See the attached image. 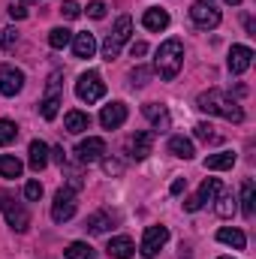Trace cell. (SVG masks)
<instances>
[{"instance_id": "6da1fadb", "label": "cell", "mask_w": 256, "mask_h": 259, "mask_svg": "<svg viewBox=\"0 0 256 259\" xmlns=\"http://www.w3.org/2000/svg\"><path fill=\"white\" fill-rule=\"evenodd\" d=\"M196 106H199L202 112L217 115V118H226V121H232V124H241V121H244V109L238 106V100H232L226 91H217V88L199 94Z\"/></svg>"}, {"instance_id": "7a4b0ae2", "label": "cell", "mask_w": 256, "mask_h": 259, "mask_svg": "<svg viewBox=\"0 0 256 259\" xmlns=\"http://www.w3.org/2000/svg\"><path fill=\"white\" fill-rule=\"evenodd\" d=\"M184 64V42L181 39H166L160 49H157V58H154V72H160L163 81H172Z\"/></svg>"}, {"instance_id": "3957f363", "label": "cell", "mask_w": 256, "mask_h": 259, "mask_svg": "<svg viewBox=\"0 0 256 259\" xmlns=\"http://www.w3.org/2000/svg\"><path fill=\"white\" fill-rule=\"evenodd\" d=\"M0 211H3L6 223H9L15 232H27V229H30V214H27V208H24L12 193H6V190H0Z\"/></svg>"}, {"instance_id": "277c9868", "label": "cell", "mask_w": 256, "mask_h": 259, "mask_svg": "<svg viewBox=\"0 0 256 259\" xmlns=\"http://www.w3.org/2000/svg\"><path fill=\"white\" fill-rule=\"evenodd\" d=\"M75 97L81 100V103H100L103 97H106V81H103V75L97 72V69H88V72H81L78 75V81H75Z\"/></svg>"}, {"instance_id": "5b68a950", "label": "cell", "mask_w": 256, "mask_h": 259, "mask_svg": "<svg viewBox=\"0 0 256 259\" xmlns=\"http://www.w3.org/2000/svg\"><path fill=\"white\" fill-rule=\"evenodd\" d=\"M190 18L196 27H202V30H214L217 24H220V9L211 3V0H196L190 6Z\"/></svg>"}, {"instance_id": "8992f818", "label": "cell", "mask_w": 256, "mask_h": 259, "mask_svg": "<svg viewBox=\"0 0 256 259\" xmlns=\"http://www.w3.org/2000/svg\"><path fill=\"white\" fill-rule=\"evenodd\" d=\"M61 103H64V97H61V75H52L49 78V88H46V97L39 103V115L46 121H55L58 112H61Z\"/></svg>"}, {"instance_id": "52a82bcc", "label": "cell", "mask_w": 256, "mask_h": 259, "mask_svg": "<svg viewBox=\"0 0 256 259\" xmlns=\"http://www.w3.org/2000/svg\"><path fill=\"white\" fill-rule=\"evenodd\" d=\"M169 241V229L166 226H148L145 229V235H142V244H139V253L145 259H154L160 250H163V244Z\"/></svg>"}, {"instance_id": "ba28073f", "label": "cell", "mask_w": 256, "mask_h": 259, "mask_svg": "<svg viewBox=\"0 0 256 259\" xmlns=\"http://www.w3.org/2000/svg\"><path fill=\"white\" fill-rule=\"evenodd\" d=\"M75 208H78V202H75V190L61 187V190L55 193V202H52V220H55V223H66V220L75 214Z\"/></svg>"}, {"instance_id": "9c48e42d", "label": "cell", "mask_w": 256, "mask_h": 259, "mask_svg": "<svg viewBox=\"0 0 256 259\" xmlns=\"http://www.w3.org/2000/svg\"><path fill=\"white\" fill-rule=\"evenodd\" d=\"M217 193H220V178H205L202 187H199V193L190 196V199L184 202V211H199L205 202H214Z\"/></svg>"}, {"instance_id": "30bf717a", "label": "cell", "mask_w": 256, "mask_h": 259, "mask_svg": "<svg viewBox=\"0 0 256 259\" xmlns=\"http://www.w3.org/2000/svg\"><path fill=\"white\" fill-rule=\"evenodd\" d=\"M75 154H78L81 163H97V160H103V154H106V142H103L100 136H88L84 142H78Z\"/></svg>"}, {"instance_id": "8fae6325", "label": "cell", "mask_w": 256, "mask_h": 259, "mask_svg": "<svg viewBox=\"0 0 256 259\" xmlns=\"http://www.w3.org/2000/svg\"><path fill=\"white\" fill-rule=\"evenodd\" d=\"M24 88V72L15 66H0V94L3 97H15Z\"/></svg>"}, {"instance_id": "7c38bea8", "label": "cell", "mask_w": 256, "mask_h": 259, "mask_svg": "<svg viewBox=\"0 0 256 259\" xmlns=\"http://www.w3.org/2000/svg\"><path fill=\"white\" fill-rule=\"evenodd\" d=\"M253 64V49H247V46H232V52H229V72L232 75H241V72H247Z\"/></svg>"}, {"instance_id": "4fadbf2b", "label": "cell", "mask_w": 256, "mask_h": 259, "mask_svg": "<svg viewBox=\"0 0 256 259\" xmlns=\"http://www.w3.org/2000/svg\"><path fill=\"white\" fill-rule=\"evenodd\" d=\"M124 121H127V106H124V103H112V106H103V112H100V124H103L106 130L124 127Z\"/></svg>"}, {"instance_id": "5bb4252c", "label": "cell", "mask_w": 256, "mask_h": 259, "mask_svg": "<svg viewBox=\"0 0 256 259\" xmlns=\"http://www.w3.org/2000/svg\"><path fill=\"white\" fill-rule=\"evenodd\" d=\"M151 151H154V133L151 130H142L130 139V157L133 160H145Z\"/></svg>"}, {"instance_id": "9a60e30c", "label": "cell", "mask_w": 256, "mask_h": 259, "mask_svg": "<svg viewBox=\"0 0 256 259\" xmlns=\"http://www.w3.org/2000/svg\"><path fill=\"white\" fill-rule=\"evenodd\" d=\"M142 115L154 124V130H160V133H166L169 124H172V118H169L166 106H160V103H145V106H142Z\"/></svg>"}, {"instance_id": "2e32d148", "label": "cell", "mask_w": 256, "mask_h": 259, "mask_svg": "<svg viewBox=\"0 0 256 259\" xmlns=\"http://www.w3.org/2000/svg\"><path fill=\"white\" fill-rule=\"evenodd\" d=\"M27 166L33 172H42L49 166V145L46 142H39V139L30 142V148H27Z\"/></svg>"}, {"instance_id": "e0dca14e", "label": "cell", "mask_w": 256, "mask_h": 259, "mask_svg": "<svg viewBox=\"0 0 256 259\" xmlns=\"http://www.w3.org/2000/svg\"><path fill=\"white\" fill-rule=\"evenodd\" d=\"M142 24H145L148 30L160 33V30H166V27H169V12H166V9H160V6H151V9H145Z\"/></svg>"}, {"instance_id": "ac0fdd59", "label": "cell", "mask_w": 256, "mask_h": 259, "mask_svg": "<svg viewBox=\"0 0 256 259\" xmlns=\"http://www.w3.org/2000/svg\"><path fill=\"white\" fill-rule=\"evenodd\" d=\"M94 52H97V39H94V33L81 30V33L72 36V55H75V58H94Z\"/></svg>"}, {"instance_id": "d6986e66", "label": "cell", "mask_w": 256, "mask_h": 259, "mask_svg": "<svg viewBox=\"0 0 256 259\" xmlns=\"http://www.w3.org/2000/svg\"><path fill=\"white\" fill-rule=\"evenodd\" d=\"M112 223H115V214H109V211H97V214H91V217H88L84 229H88L91 235H103V232H109V229H112Z\"/></svg>"}, {"instance_id": "ffe728a7", "label": "cell", "mask_w": 256, "mask_h": 259, "mask_svg": "<svg viewBox=\"0 0 256 259\" xmlns=\"http://www.w3.org/2000/svg\"><path fill=\"white\" fill-rule=\"evenodd\" d=\"M106 253H109L112 259H133L136 247H133V241H130L127 235H118V238H112V241H109Z\"/></svg>"}, {"instance_id": "44dd1931", "label": "cell", "mask_w": 256, "mask_h": 259, "mask_svg": "<svg viewBox=\"0 0 256 259\" xmlns=\"http://www.w3.org/2000/svg\"><path fill=\"white\" fill-rule=\"evenodd\" d=\"M217 241H220V244H229V247H235V250H244V247H247V235H244L241 229H229V226H223V229L217 232Z\"/></svg>"}, {"instance_id": "7402d4cb", "label": "cell", "mask_w": 256, "mask_h": 259, "mask_svg": "<svg viewBox=\"0 0 256 259\" xmlns=\"http://www.w3.org/2000/svg\"><path fill=\"white\" fill-rule=\"evenodd\" d=\"M232 166H235V154L232 151H220V154L205 157V169H211V172H223V169H232Z\"/></svg>"}, {"instance_id": "603a6c76", "label": "cell", "mask_w": 256, "mask_h": 259, "mask_svg": "<svg viewBox=\"0 0 256 259\" xmlns=\"http://www.w3.org/2000/svg\"><path fill=\"white\" fill-rule=\"evenodd\" d=\"M66 133H84V130L91 127V115H84V112H78V109H72V112H66Z\"/></svg>"}, {"instance_id": "cb8c5ba5", "label": "cell", "mask_w": 256, "mask_h": 259, "mask_svg": "<svg viewBox=\"0 0 256 259\" xmlns=\"http://www.w3.org/2000/svg\"><path fill=\"white\" fill-rule=\"evenodd\" d=\"M169 154H172V157H181V160H190L196 151H193L190 139H184V136H172V139H169Z\"/></svg>"}, {"instance_id": "d4e9b609", "label": "cell", "mask_w": 256, "mask_h": 259, "mask_svg": "<svg viewBox=\"0 0 256 259\" xmlns=\"http://www.w3.org/2000/svg\"><path fill=\"white\" fill-rule=\"evenodd\" d=\"M241 211H244V217H253L256 211V184L250 178L241 184Z\"/></svg>"}, {"instance_id": "484cf974", "label": "cell", "mask_w": 256, "mask_h": 259, "mask_svg": "<svg viewBox=\"0 0 256 259\" xmlns=\"http://www.w3.org/2000/svg\"><path fill=\"white\" fill-rule=\"evenodd\" d=\"M64 256L66 259H97V250L91 244H84V241H72L64 250Z\"/></svg>"}, {"instance_id": "4316f807", "label": "cell", "mask_w": 256, "mask_h": 259, "mask_svg": "<svg viewBox=\"0 0 256 259\" xmlns=\"http://www.w3.org/2000/svg\"><path fill=\"white\" fill-rule=\"evenodd\" d=\"M112 36L124 46V42H130V36H133V18L130 15H121L118 21H115V30H112Z\"/></svg>"}, {"instance_id": "83f0119b", "label": "cell", "mask_w": 256, "mask_h": 259, "mask_svg": "<svg viewBox=\"0 0 256 259\" xmlns=\"http://www.w3.org/2000/svg\"><path fill=\"white\" fill-rule=\"evenodd\" d=\"M214 199H217V205H214L217 217H232L235 214V196L232 193H220V196H214Z\"/></svg>"}, {"instance_id": "f1b7e54d", "label": "cell", "mask_w": 256, "mask_h": 259, "mask_svg": "<svg viewBox=\"0 0 256 259\" xmlns=\"http://www.w3.org/2000/svg\"><path fill=\"white\" fill-rule=\"evenodd\" d=\"M18 175H21V163L15 157L0 154V178H18Z\"/></svg>"}, {"instance_id": "f546056e", "label": "cell", "mask_w": 256, "mask_h": 259, "mask_svg": "<svg viewBox=\"0 0 256 259\" xmlns=\"http://www.w3.org/2000/svg\"><path fill=\"white\" fill-rule=\"evenodd\" d=\"M69 42H72V30H66V27L49 30V46H52V49H66Z\"/></svg>"}, {"instance_id": "4dcf8cb0", "label": "cell", "mask_w": 256, "mask_h": 259, "mask_svg": "<svg viewBox=\"0 0 256 259\" xmlns=\"http://www.w3.org/2000/svg\"><path fill=\"white\" fill-rule=\"evenodd\" d=\"M18 139V127L12 124V121H6V118H0V148H6V145H12Z\"/></svg>"}, {"instance_id": "1f68e13d", "label": "cell", "mask_w": 256, "mask_h": 259, "mask_svg": "<svg viewBox=\"0 0 256 259\" xmlns=\"http://www.w3.org/2000/svg\"><path fill=\"white\" fill-rule=\"evenodd\" d=\"M118 55H121V42L109 33V36H106V42H103V58H106V61H115Z\"/></svg>"}, {"instance_id": "d6a6232c", "label": "cell", "mask_w": 256, "mask_h": 259, "mask_svg": "<svg viewBox=\"0 0 256 259\" xmlns=\"http://www.w3.org/2000/svg\"><path fill=\"white\" fill-rule=\"evenodd\" d=\"M151 72H154V69H148V66H136V69L130 72V78H133V84H136V88H145V84H148V78H151Z\"/></svg>"}, {"instance_id": "836d02e7", "label": "cell", "mask_w": 256, "mask_h": 259, "mask_svg": "<svg viewBox=\"0 0 256 259\" xmlns=\"http://www.w3.org/2000/svg\"><path fill=\"white\" fill-rule=\"evenodd\" d=\"M196 139H202V142H220V136L214 133V127L211 124H196Z\"/></svg>"}, {"instance_id": "e575fe53", "label": "cell", "mask_w": 256, "mask_h": 259, "mask_svg": "<svg viewBox=\"0 0 256 259\" xmlns=\"http://www.w3.org/2000/svg\"><path fill=\"white\" fill-rule=\"evenodd\" d=\"M18 46V30L15 27H6L3 30V52H12Z\"/></svg>"}, {"instance_id": "d590c367", "label": "cell", "mask_w": 256, "mask_h": 259, "mask_svg": "<svg viewBox=\"0 0 256 259\" xmlns=\"http://www.w3.org/2000/svg\"><path fill=\"white\" fill-rule=\"evenodd\" d=\"M61 15L72 21V18H78V15H81V9H78V3H75V0H64V3H61Z\"/></svg>"}, {"instance_id": "8d00e7d4", "label": "cell", "mask_w": 256, "mask_h": 259, "mask_svg": "<svg viewBox=\"0 0 256 259\" xmlns=\"http://www.w3.org/2000/svg\"><path fill=\"white\" fill-rule=\"evenodd\" d=\"M88 15L97 18V21L106 18V3H103V0H91V3H88Z\"/></svg>"}, {"instance_id": "74e56055", "label": "cell", "mask_w": 256, "mask_h": 259, "mask_svg": "<svg viewBox=\"0 0 256 259\" xmlns=\"http://www.w3.org/2000/svg\"><path fill=\"white\" fill-rule=\"evenodd\" d=\"M103 172H106V175H121V172H124V163H121V160L106 157V160H103Z\"/></svg>"}, {"instance_id": "f35d334b", "label": "cell", "mask_w": 256, "mask_h": 259, "mask_svg": "<svg viewBox=\"0 0 256 259\" xmlns=\"http://www.w3.org/2000/svg\"><path fill=\"white\" fill-rule=\"evenodd\" d=\"M39 196H42V184H39V181H27V184H24V199L36 202Z\"/></svg>"}, {"instance_id": "ab89813d", "label": "cell", "mask_w": 256, "mask_h": 259, "mask_svg": "<svg viewBox=\"0 0 256 259\" xmlns=\"http://www.w3.org/2000/svg\"><path fill=\"white\" fill-rule=\"evenodd\" d=\"M9 15L15 18V21H21V18H27V9H24V3H9Z\"/></svg>"}, {"instance_id": "60d3db41", "label": "cell", "mask_w": 256, "mask_h": 259, "mask_svg": "<svg viewBox=\"0 0 256 259\" xmlns=\"http://www.w3.org/2000/svg\"><path fill=\"white\" fill-rule=\"evenodd\" d=\"M49 160H55V163H61V166H64V163H66L64 148H49Z\"/></svg>"}, {"instance_id": "b9f144b4", "label": "cell", "mask_w": 256, "mask_h": 259, "mask_svg": "<svg viewBox=\"0 0 256 259\" xmlns=\"http://www.w3.org/2000/svg\"><path fill=\"white\" fill-rule=\"evenodd\" d=\"M184 187H187V178H175L169 190H172V196H178V193H184Z\"/></svg>"}, {"instance_id": "7bdbcfd3", "label": "cell", "mask_w": 256, "mask_h": 259, "mask_svg": "<svg viewBox=\"0 0 256 259\" xmlns=\"http://www.w3.org/2000/svg\"><path fill=\"white\" fill-rule=\"evenodd\" d=\"M145 52H148V46H145V42H133V46H130V55H133V58H142Z\"/></svg>"}, {"instance_id": "ee69618b", "label": "cell", "mask_w": 256, "mask_h": 259, "mask_svg": "<svg viewBox=\"0 0 256 259\" xmlns=\"http://www.w3.org/2000/svg\"><path fill=\"white\" fill-rule=\"evenodd\" d=\"M226 3H232V6H238V3H241V0H226Z\"/></svg>"}, {"instance_id": "f6af8a7d", "label": "cell", "mask_w": 256, "mask_h": 259, "mask_svg": "<svg viewBox=\"0 0 256 259\" xmlns=\"http://www.w3.org/2000/svg\"><path fill=\"white\" fill-rule=\"evenodd\" d=\"M18 3H33V0H18Z\"/></svg>"}, {"instance_id": "bcb514c9", "label": "cell", "mask_w": 256, "mask_h": 259, "mask_svg": "<svg viewBox=\"0 0 256 259\" xmlns=\"http://www.w3.org/2000/svg\"><path fill=\"white\" fill-rule=\"evenodd\" d=\"M220 259H232V256H220Z\"/></svg>"}]
</instances>
